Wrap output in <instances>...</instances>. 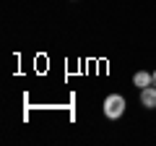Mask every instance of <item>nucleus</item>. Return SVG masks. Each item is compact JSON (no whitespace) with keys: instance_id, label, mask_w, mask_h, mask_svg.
I'll list each match as a JSON object with an SVG mask.
<instances>
[{"instance_id":"1","label":"nucleus","mask_w":156,"mask_h":146,"mask_svg":"<svg viewBox=\"0 0 156 146\" xmlns=\"http://www.w3.org/2000/svg\"><path fill=\"white\" fill-rule=\"evenodd\" d=\"M122 112H125V97H120V94H109L104 99V115L109 120H117V118H122Z\"/></svg>"},{"instance_id":"2","label":"nucleus","mask_w":156,"mask_h":146,"mask_svg":"<svg viewBox=\"0 0 156 146\" xmlns=\"http://www.w3.org/2000/svg\"><path fill=\"white\" fill-rule=\"evenodd\" d=\"M140 104L146 107V110H154L156 107V86H146V89H140Z\"/></svg>"},{"instance_id":"3","label":"nucleus","mask_w":156,"mask_h":146,"mask_svg":"<svg viewBox=\"0 0 156 146\" xmlns=\"http://www.w3.org/2000/svg\"><path fill=\"white\" fill-rule=\"evenodd\" d=\"M133 84L138 86V89H146V86L154 84V76H151V73H146V71H138V73L133 76Z\"/></svg>"},{"instance_id":"4","label":"nucleus","mask_w":156,"mask_h":146,"mask_svg":"<svg viewBox=\"0 0 156 146\" xmlns=\"http://www.w3.org/2000/svg\"><path fill=\"white\" fill-rule=\"evenodd\" d=\"M151 76H154V86H156V71H154V73H151Z\"/></svg>"}]
</instances>
